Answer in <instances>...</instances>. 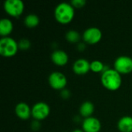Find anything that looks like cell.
I'll use <instances>...</instances> for the list:
<instances>
[{"mask_svg":"<svg viewBox=\"0 0 132 132\" xmlns=\"http://www.w3.org/2000/svg\"><path fill=\"white\" fill-rule=\"evenodd\" d=\"M73 70L77 75H84L90 70V63L85 59H78L73 65Z\"/></svg>","mask_w":132,"mask_h":132,"instance_id":"cell-10","label":"cell"},{"mask_svg":"<svg viewBox=\"0 0 132 132\" xmlns=\"http://www.w3.org/2000/svg\"><path fill=\"white\" fill-rule=\"evenodd\" d=\"M25 25L29 28L36 27L39 23V18L36 14H29L24 19Z\"/></svg>","mask_w":132,"mask_h":132,"instance_id":"cell-16","label":"cell"},{"mask_svg":"<svg viewBox=\"0 0 132 132\" xmlns=\"http://www.w3.org/2000/svg\"><path fill=\"white\" fill-rule=\"evenodd\" d=\"M118 128L121 132H132V117L124 116L118 122Z\"/></svg>","mask_w":132,"mask_h":132,"instance_id":"cell-13","label":"cell"},{"mask_svg":"<svg viewBox=\"0 0 132 132\" xmlns=\"http://www.w3.org/2000/svg\"><path fill=\"white\" fill-rule=\"evenodd\" d=\"M13 30V23L12 22L6 18L2 19L0 21V34L1 36L6 37L8 36Z\"/></svg>","mask_w":132,"mask_h":132,"instance_id":"cell-14","label":"cell"},{"mask_svg":"<svg viewBox=\"0 0 132 132\" xmlns=\"http://www.w3.org/2000/svg\"><path fill=\"white\" fill-rule=\"evenodd\" d=\"M17 117L22 120H28L32 115V109L25 102H21L16 104L15 108Z\"/></svg>","mask_w":132,"mask_h":132,"instance_id":"cell-11","label":"cell"},{"mask_svg":"<svg viewBox=\"0 0 132 132\" xmlns=\"http://www.w3.org/2000/svg\"><path fill=\"white\" fill-rule=\"evenodd\" d=\"M74 8L67 2H61L58 4L54 11V15L56 21L61 24H67L70 22L74 17Z\"/></svg>","mask_w":132,"mask_h":132,"instance_id":"cell-2","label":"cell"},{"mask_svg":"<svg viewBox=\"0 0 132 132\" xmlns=\"http://www.w3.org/2000/svg\"><path fill=\"white\" fill-rule=\"evenodd\" d=\"M87 2L85 0H73L71 2V5L73 8H82L86 5Z\"/></svg>","mask_w":132,"mask_h":132,"instance_id":"cell-20","label":"cell"},{"mask_svg":"<svg viewBox=\"0 0 132 132\" xmlns=\"http://www.w3.org/2000/svg\"><path fill=\"white\" fill-rule=\"evenodd\" d=\"M19 49L21 50H27L31 46V43L27 39H22L18 43Z\"/></svg>","mask_w":132,"mask_h":132,"instance_id":"cell-19","label":"cell"},{"mask_svg":"<svg viewBox=\"0 0 132 132\" xmlns=\"http://www.w3.org/2000/svg\"><path fill=\"white\" fill-rule=\"evenodd\" d=\"M77 48H78V50L80 51H83L85 49V44L84 43H79L78 46H77Z\"/></svg>","mask_w":132,"mask_h":132,"instance_id":"cell-23","label":"cell"},{"mask_svg":"<svg viewBox=\"0 0 132 132\" xmlns=\"http://www.w3.org/2000/svg\"><path fill=\"white\" fill-rule=\"evenodd\" d=\"M105 66L100 60H94L90 63V70L94 73H101L104 72Z\"/></svg>","mask_w":132,"mask_h":132,"instance_id":"cell-18","label":"cell"},{"mask_svg":"<svg viewBox=\"0 0 132 132\" xmlns=\"http://www.w3.org/2000/svg\"><path fill=\"white\" fill-rule=\"evenodd\" d=\"M24 3L22 0H6L4 2V9L11 16L19 17L24 11Z\"/></svg>","mask_w":132,"mask_h":132,"instance_id":"cell-4","label":"cell"},{"mask_svg":"<svg viewBox=\"0 0 132 132\" xmlns=\"http://www.w3.org/2000/svg\"><path fill=\"white\" fill-rule=\"evenodd\" d=\"M50 113V106L45 102H38L32 108V116L36 121L46 119Z\"/></svg>","mask_w":132,"mask_h":132,"instance_id":"cell-7","label":"cell"},{"mask_svg":"<svg viewBox=\"0 0 132 132\" xmlns=\"http://www.w3.org/2000/svg\"><path fill=\"white\" fill-rule=\"evenodd\" d=\"M19 50L18 43L12 38L6 36L0 39V53L4 57L14 56Z\"/></svg>","mask_w":132,"mask_h":132,"instance_id":"cell-3","label":"cell"},{"mask_svg":"<svg viewBox=\"0 0 132 132\" xmlns=\"http://www.w3.org/2000/svg\"><path fill=\"white\" fill-rule=\"evenodd\" d=\"M73 132H84L83 131V129H75L74 131H73Z\"/></svg>","mask_w":132,"mask_h":132,"instance_id":"cell-24","label":"cell"},{"mask_svg":"<svg viewBox=\"0 0 132 132\" xmlns=\"http://www.w3.org/2000/svg\"><path fill=\"white\" fill-rule=\"evenodd\" d=\"M66 39L71 43H79L80 40V34L74 29H70L66 33Z\"/></svg>","mask_w":132,"mask_h":132,"instance_id":"cell-17","label":"cell"},{"mask_svg":"<svg viewBox=\"0 0 132 132\" xmlns=\"http://www.w3.org/2000/svg\"><path fill=\"white\" fill-rule=\"evenodd\" d=\"M114 69L120 74H128L132 72V58L128 56L118 57L114 63Z\"/></svg>","mask_w":132,"mask_h":132,"instance_id":"cell-5","label":"cell"},{"mask_svg":"<svg viewBox=\"0 0 132 132\" xmlns=\"http://www.w3.org/2000/svg\"><path fill=\"white\" fill-rule=\"evenodd\" d=\"M101 83L102 85L108 90H117L121 86V76L114 69L109 68L102 73Z\"/></svg>","mask_w":132,"mask_h":132,"instance_id":"cell-1","label":"cell"},{"mask_svg":"<svg viewBox=\"0 0 132 132\" xmlns=\"http://www.w3.org/2000/svg\"><path fill=\"white\" fill-rule=\"evenodd\" d=\"M51 60L57 66H64L68 63L69 56L63 50H56L51 54Z\"/></svg>","mask_w":132,"mask_h":132,"instance_id":"cell-12","label":"cell"},{"mask_svg":"<svg viewBox=\"0 0 132 132\" xmlns=\"http://www.w3.org/2000/svg\"><path fill=\"white\" fill-rule=\"evenodd\" d=\"M40 128V125H39V121H35L32 122V125H31V128L33 130V131H38Z\"/></svg>","mask_w":132,"mask_h":132,"instance_id":"cell-22","label":"cell"},{"mask_svg":"<svg viewBox=\"0 0 132 132\" xmlns=\"http://www.w3.org/2000/svg\"><path fill=\"white\" fill-rule=\"evenodd\" d=\"M70 91L68 90H65V89H63V90H62V91H61V94H60V95H61V97L63 98V99H67V98H69L70 97Z\"/></svg>","mask_w":132,"mask_h":132,"instance_id":"cell-21","label":"cell"},{"mask_svg":"<svg viewBox=\"0 0 132 132\" xmlns=\"http://www.w3.org/2000/svg\"><path fill=\"white\" fill-rule=\"evenodd\" d=\"M102 38V32L100 29L97 27H90L87 29L83 33L84 41L90 45L97 44Z\"/></svg>","mask_w":132,"mask_h":132,"instance_id":"cell-8","label":"cell"},{"mask_svg":"<svg viewBox=\"0 0 132 132\" xmlns=\"http://www.w3.org/2000/svg\"><path fill=\"white\" fill-rule=\"evenodd\" d=\"M50 87L55 90H63L67 84V79L66 76L59 71L53 72L50 74L48 78Z\"/></svg>","mask_w":132,"mask_h":132,"instance_id":"cell-6","label":"cell"},{"mask_svg":"<svg viewBox=\"0 0 132 132\" xmlns=\"http://www.w3.org/2000/svg\"><path fill=\"white\" fill-rule=\"evenodd\" d=\"M101 128V121L94 117L85 118L82 124V129L84 132H99Z\"/></svg>","mask_w":132,"mask_h":132,"instance_id":"cell-9","label":"cell"},{"mask_svg":"<svg viewBox=\"0 0 132 132\" xmlns=\"http://www.w3.org/2000/svg\"><path fill=\"white\" fill-rule=\"evenodd\" d=\"M94 111V105L90 101H85L80 107V114L82 117L85 118L92 117Z\"/></svg>","mask_w":132,"mask_h":132,"instance_id":"cell-15","label":"cell"}]
</instances>
